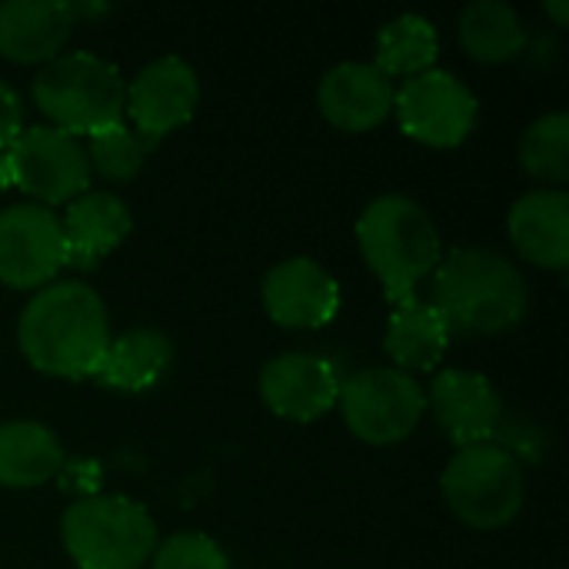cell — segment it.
Instances as JSON below:
<instances>
[{"instance_id": "obj_1", "label": "cell", "mask_w": 569, "mask_h": 569, "mask_svg": "<svg viewBox=\"0 0 569 569\" xmlns=\"http://www.w3.org/2000/svg\"><path fill=\"white\" fill-rule=\"evenodd\" d=\"M110 337L107 303L83 280H53L40 287L17 317V347L23 360L37 373L60 380H90Z\"/></svg>"}, {"instance_id": "obj_2", "label": "cell", "mask_w": 569, "mask_h": 569, "mask_svg": "<svg viewBox=\"0 0 569 569\" xmlns=\"http://www.w3.org/2000/svg\"><path fill=\"white\" fill-rule=\"evenodd\" d=\"M430 303L450 337H497L523 323L530 283L500 250L453 247L430 277Z\"/></svg>"}, {"instance_id": "obj_3", "label": "cell", "mask_w": 569, "mask_h": 569, "mask_svg": "<svg viewBox=\"0 0 569 569\" xmlns=\"http://www.w3.org/2000/svg\"><path fill=\"white\" fill-rule=\"evenodd\" d=\"M357 247L390 303L417 297L443 260V237L427 207L407 193L373 197L357 220Z\"/></svg>"}, {"instance_id": "obj_4", "label": "cell", "mask_w": 569, "mask_h": 569, "mask_svg": "<svg viewBox=\"0 0 569 569\" xmlns=\"http://www.w3.org/2000/svg\"><path fill=\"white\" fill-rule=\"evenodd\" d=\"M30 93L47 123L70 137H93L127 117V80L120 67L90 50H70L37 67Z\"/></svg>"}, {"instance_id": "obj_5", "label": "cell", "mask_w": 569, "mask_h": 569, "mask_svg": "<svg viewBox=\"0 0 569 569\" xmlns=\"http://www.w3.org/2000/svg\"><path fill=\"white\" fill-rule=\"evenodd\" d=\"M60 540L77 569H143L160 543V530L140 500L93 493L63 510Z\"/></svg>"}, {"instance_id": "obj_6", "label": "cell", "mask_w": 569, "mask_h": 569, "mask_svg": "<svg viewBox=\"0 0 569 569\" xmlns=\"http://www.w3.org/2000/svg\"><path fill=\"white\" fill-rule=\"evenodd\" d=\"M450 513L473 530H500L513 523L527 500L523 467L497 443L463 447L440 477Z\"/></svg>"}, {"instance_id": "obj_7", "label": "cell", "mask_w": 569, "mask_h": 569, "mask_svg": "<svg viewBox=\"0 0 569 569\" xmlns=\"http://www.w3.org/2000/svg\"><path fill=\"white\" fill-rule=\"evenodd\" d=\"M337 407L357 440L393 447L427 417V390L417 377L397 367H363L340 380Z\"/></svg>"}, {"instance_id": "obj_8", "label": "cell", "mask_w": 569, "mask_h": 569, "mask_svg": "<svg viewBox=\"0 0 569 569\" xmlns=\"http://www.w3.org/2000/svg\"><path fill=\"white\" fill-rule=\"evenodd\" d=\"M10 187L40 207H67L90 190V160L77 137L50 127L30 123L7 147Z\"/></svg>"}, {"instance_id": "obj_9", "label": "cell", "mask_w": 569, "mask_h": 569, "mask_svg": "<svg viewBox=\"0 0 569 569\" xmlns=\"http://www.w3.org/2000/svg\"><path fill=\"white\" fill-rule=\"evenodd\" d=\"M393 113L410 140L450 150L477 130L480 100L453 70L430 67L397 87Z\"/></svg>"}, {"instance_id": "obj_10", "label": "cell", "mask_w": 569, "mask_h": 569, "mask_svg": "<svg viewBox=\"0 0 569 569\" xmlns=\"http://www.w3.org/2000/svg\"><path fill=\"white\" fill-rule=\"evenodd\" d=\"M60 213L40 203H10L0 210V283L30 290L53 283L63 270Z\"/></svg>"}, {"instance_id": "obj_11", "label": "cell", "mask_w": 569, "mask_h": 569, "mask_svg": "<svg viewBox=\"0 0 569 569\" xmlns=\"http://www.w3.org/2000/svg\"><path fill=\"white\" fill-rule=\"evenodd\" d=\"M200 103V77L180 53H163L143 63L133 80H127V103L123 113L130 127L157 143L160 137L180 130L193 120Z\"/></svg>"}, {"instance_id": "obj_12", "label": "cell", "mask_w": 569, "mask_h": 569, "mask_svg": "<svg viewBox=\"0 0 569 569\" xmlns=\"http://www.w3.org/2000/svg\"><path fill=\"white\" fill-rule=\"evenodd\" d=\"M260 300L283 330H320L337 320L343 293L337 277L313 257H287L263 273Z\"/></svg>"}, {"instance_id": "obj_13", "label": "cell", "mask_w": 569, "mask_h": 569, "mask_svg": "<svg viewBox=\"0 0 569 569\" xmlns=\"http://www.w3.org/2000/svg\"><path fill=\"white\" fill-rule=\"evenodd\" d=\"M340 370L330 357L310 350H287L263 363L260 400L263 407L290 423H313L337 407Z\"/></svg>"}, {"instance_id": "obj_14", "label": "cell", "mask_w": 569, "mask_h": 569, "mask_svg": "<svg viewBox=\"0 0 569 569\" xmlns=\"http://www.w3.org/2000/svg\"><path fill=\"white\" fill-rule=\"evenodd\" d=\"M427 410L457 450L493 443V433L507 413L503 397L490 383V377L457 367L433 377V383L427 387Z\"/></svg>"}, {"instance_id": "obj_15", "label": "cell", "mask_w": 569, "mask_h": 569, "mask_svg": "<svg viewBox=\"0 0 569 569\" xmlns=\"http://www.w3.org/2000/svg\"><path fill=\"white\" fill-rule=\"evenodd\" d=\"M397 87L370 60H343L320 77L317 107L323 120L343 133L377 130L393 113Z\"/></svg>"}, {"instance_id": "obj_16", "label": "cell", "mask_w": 569, "mask_h": 569, "mask_svg": "<svg viewBox=\"0 0 569 569\" xmlns=\"http://www.w3.org/2000/svg\"><path fill=\"white\" fill-rule=\"evenodd\" d=\"M60 230H63V257H67L63 267L87 273L130 237L133 213L127 200L117 197L113 190H87L63 207Z\"/></svg>"}, {"instance_id": "obj_17", "label": "cell", "mask_w": 569, "mask_h": 569, "mask_svg": "<svg viewBox=\"0 0 569 569\" xmlns=\"http://www.w3.org/2000/svg\"><path fill=\"white\" fill-rule=\"evenodd\" d=\"M507 233L520 260L563 273L569 267V193L553 187L527 190L507 213Z\"/></svg>"}, {"instance_id": "obj_18", "label": "cell", "mask_w": 569, "mask_h": 569, "mask_svg": "<svg viewBox=\"0 0 569 569\" xmlns=\"http://www.w3.org/2000/svg\"><path fill=\"white\" fill-rule=\"evenodd\" d=\"M77 13L70 0H3L0 3V57L43 67L63 53Z\"/></svg>"}, {"instance_id": "obj_19", "label": "cell", "mask_w": 569, "mask_h": 569, "mask_svg": "<svg viewBox=\"0 0 569 569\" xmlns=\"http://www.w3.org/2000/svg\"><path fill=\"white\" fill-rule=\"evenodd\" d=\"M170 363H173L170 337L157 327H133L110 337L90 380L117 393H143L163 380Z\"/></svg>"}, {"instance_id": "obj_20", "label": "cell", "mask_w": 569, "mask_h": 569, "mask_svg": "<svg viewBox=\"0 0 569 569\" xmlns=\"http://www.w3.org/2000/svg\"><path fill=\"white\" fill-rule=\"evenodd\" d=\"M450 340L453 337L430 300L410 297V300L393 303V313H390L387 333H383V347L397 370H403L410 377L437 370L440 360L447 357Z\"/></svg>"}, {"instance_id": "obj_21", "label": "cell", "mask_w": 569, "mask_h": 569, "mask_svg": "<svg viewBox=\"0 0 569 569\" xmlns=\"http://www.w3.org/2000/svg\"><path fill=\"white\" fill-rule=\"evenodd\" d=\"M63 470L60 437L37 420L0 423V487L33 490Z\"/></svg>"}, {"instance_id": "obj_22", "label": "cell", "mask_w": 569, "mask_h": 569, "mask_svg": "<svg viewBox=\"0 0 569 569\" xmlns=\"http://www.w3.org/2000/svg\"><path fill=\"white\" fill-rule=\"evenodd\" d=\"M460 47L477 63H510L527 53L530 30L507 0H473L457 23Z\"/></svg>"}, {"instance_id": "obj_23", "label": "cell", "mask_w": 569, "mask_h": 569, "mask_svg": "<svg viewBox=\"0 0 569 569\" xmlns=\"http://www.w3.org/2000/svg\"><path fill=\"white\" fill-rule=\"evenodd\" d=\"M440 33L423 13H400L377 30L373 40V67H380L390 80L393 77H417L437 67Z\"/></svg>"}, {"instance_id": "obj_24", "label": "cell", "mask_w": 569, "mask_h": 569, "mask_svg": "<svg viewBox=\"0 0 569 569\" xmlns=\"http://www.w3.org/2000/svg\"><path fill=\"white\" fill-rule=\"evenodd\" d=\"M520 167L553 190H563L569 180V113L550 110L537 117L520 137Z\"/></svg>"}, {"instance_id": "obj_25", "label": "cell", "mask_w": 569, "mask_h": 569, "mask_svg": "<svg viewBox=\"0 0 569 569\" xmlns=\"http://www.w3.org/2000/svg\"><path fill=\"white\" fill-rule=\"evenodd\" d=\"M150 140L140 137L127 120L123 123H113L93 137H87V160H90V173H100L103 180L110 183H127L133 180L147 157H150Z\"/></svg>"}, {"instance_id": "obj_26", "label": "cell", "mask_w": 569, "mask_h": 569, "mask_svg": "<svg viewBox=\"0 0 569 569\" xmlns=\"http://www.w3.org/2000/svg\"><path fill=\"white\" fill-rule=\"evenodd\" d=\"M150 569H230V557L213 537L197 530H180L157 543Z\"/></svg>"}, {"instance_id": "obj_27", "label": "cell", "mask_w": 569, "mask_h": 569, "mask_svg": "<svg viewBox=\"0 0 569 569\" xmlns=\"http://www.w3.org/2000/svg\"><path fill=\"white\" fill-rule=\"evenodd\" d=\"M493 443L500 450H507L520 467L540 463L547 457V447H550L547 427L540 420L527 417V413H503V420H500V427L493 433Z\"/></svg>"}, {"instance_id": "obj_28", "label": "cell", "mask_w": 569, "mask_h": 569, "mask_svg": "<svg viewBox=\"0 0 569 569\" xmlns=\"http://www.w3.org/2000/svg\"><path fill=\"white\" fill-rule=\"evenodd\" d=\"M20 130H23V100L7 80H0V153H7V147L17 140Z\"/></svg>"}, {"instance_id": "obj_29", "label": "cell", "mask_w": 569, "mask_h": 569, "mask_svg": "<svg viewBox=\"0 0 569 569\" xmlns=\"http://www.w3.org/2000/svg\"><path fill=\"white\" fill-rule=\"evenodd\" d=\"M543 13L553 20L557 30H563L569 23V0H547V3H543Z\"/></svg>"}, {"instance_id": "obj_30", "label": "cell", "mask_w": 569, "mask_h": 569, "mask_svg": "<svg viewBox=\"0 0 569 569\" xmlns=\"http://www.w3.org/2000/svg\"><path fill=\"white\" fill-rule=\"evenodd\" d=\"M10 187V167H7V153H0V193Z\"/></svg>"}]
</instances>
